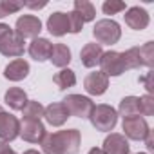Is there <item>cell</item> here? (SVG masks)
Here are the masks:
<instances>
[{
	"mask_svg": "<svg viewBox=\"0 0 154 154\" xmlns=\"http://www.w3.org/2000/svg\"><path fill=\"white\" fill-rule=\"evenodd\" d=\"M82 136L78 129H67L45 134L40 141L42 150L45 154H76L80 150Z\"/></svg>",
	"mask_w": 154,
	"mask_h": 154,
	"instance_id": "1",
	"label": "cell"
},
{
	"mask_svg": "<svg viewBox=\"0 0 154 154\" xmlns=\"http://www.w3.org/2000/svg\"><path fill=\"white\" fill-rule=\"evenodd\" d=\"M26 42L20 38L15 29H11L8 24H0V54L9 56V58H18L24 54Z\"/></svg>",
	"mask_w": 154,
	"mask_h": 154,
	"instance_id": "2",
	"label": "cell"
},
{
	"mask_svg": "<svg viewBox=\"0 0 154 154\" xmlns=\"http://www.w3.org/2000/svg\"><path fill=\"white\" fill-rule=\"evenodd\" d=\"M89 120L93 123V127L96 131H103V132H109L116 127L118 123V112L116 109H112L111 105H94L91 114H89Z\"/></svg>",
	"mask_w": 154,
	"mask_h": 154,
	"instance_id": "3",
	"label": "cell"
},
{
	"mask_svg": "<svg viewBox=\"0 0 154 154\" xmlns=\"http://www.w3.org/2000/svg\"><path fill=\"white\" fill-rule=\"evenodd\" d=\"M93 35H94V38L100 45L102 44L112 45L122 38V29H120V24L114 22L112 18H103V20H98L94 24Z\"/></svg>",
	"mask_w": 154,
	"mask_h": 154,
	"instance_id": "4",
	"label": "cell"
},
{
	"mask_svg": "<svg viewBox=\"0 0 154 154\" xmlns=\"http://www.w3.org/2000/svg\"><path fill=\"white\" fill-rule=\"evenodd\" d=\"M63 107L67 109L69 116H76V118H89L94 103L91 98L82 96V94H67L62 100Z\"/></svg>",
	"mask_w": 154,
	"mask_h": 154,
	"instance_id": "5",
	"label": "cell"
},
{
	"mask_svg": "<svg viewBox=\"0 0 154 154\" xmlns=\"http://www.w3.org/2000/svg\"><path fill=\"white\" fill-rule=\"evenodd\" d=\"M40 31H42V22L35 15H24L15 24V33L24 40L26 38H33V40L38 38Z\"/></svg>",
	"mask_w": 154,
	"mask_h": 154,
	"instance_id": "6",
	"label": "cell"
},
{
	"mask_svg": "<svg viewBox=\"0 0 154 154\" xmlns=\"http://www.w3.org/2000/svg\"><path fill=\"white\" fill-rule=\"evenodd\" d=\"M100 67L107 78L109 76H120L125 72V67H123V60H122V53L118 51H107L102 54L100 58Z\"/></svg>",
	"mask_w": 154,
	"mask_h": 154,
	"instance_id": "7",
	"label": "cell"
},
{
	"mask_svg": "<svg viewBox=\"0 0 154 154\" xmlns=\"http://www.w3.org/2000/svg\"><path fill=\"white\" fill-rule=\"evenodd\" d=\"M122 129L125 132L127 138L131 140H145V136L149 134V125L145 122L143 116H131V118H123V123H122Z\"/></svg>",
	"mask_w": 154,
	"mask_h": 154,
	"instance_id": "8",
	"label": "cell"
},
{
	"mask_svg": "<svg viewBox=\"0 0 154 154\" xmlns=\"http://www.w3.org/2000/svg\"><path fill=\"white\" fill-rule=\"evenodd\" d=\"M18 136L29 143H40L45 136V127L38 120H22Z\"/></svg>",
	"mask_w": 154,
	"mask_h": 154,
	"instance_id": "9",
	"label": "cell"
},
{
	"mask_svg": "<svg viewBox=\"0 0 154 154\" xmlns=\"http://www.w3.org/2000/svg\"><path fill=\"white\" fill-rule=\"evenodd\" d=\"M20 134V122L9 112H0V138L2 141H13Z\"/></svg>",
	"mask_w": 154,
	"mask_h": 154,
	"instance_id": "10",
	"label": "cell"
},
{
	"mask_svg": "<svg viewBox=\"0 0 154 154\" xmlns=\"http://www.w3.org/2000/svg\"><path fill=\"white\" fill-rule=\"evenodd\" d=\"M84 87H85V91H87L89 94H93V96H102V94L107 91V87H109V78H107L103 72H100V71L89 72V74L85 76V80H84Z\"/></svg>",
	"mask_w": 154,
	"mask_h": 154,
	"instance_id": "11",
	"label": "cell"
},
{
	"mask_svg": "<svg viewBox=\"0 0 154 154\" xmlns=\"http://www.w3.org/2000/svg\"><path fill=\"white\" fill-rule=\"evenodd\" d=\"M129 141L123 134L120 132H111L105 140H103V152L105 154H129Z\"/></svg>",
	"mask_w": 154,
	"mask_h": 154,
	"instance_id": "12",
	"label": "cell"
},
{
	"mask_svg": "<svg viewBox=\"0 0 154 154\" xmlns=\"http://www.w3.org/2000/svg\"><path fill=\"white\" fill-rule=\"evenodd\" d=\"M123 17H125V24L134 31H143L149 26V13L140 6H134V8L127 9V13Z\"/></svg>",
	"mask_w": 154,
	"mask_h": 154,
	"instance_id": "13",
	"label": "cell"
},
{
	"mask_svg": "<svg viewBox=\"0 0 154 154\" xmlns=\"http://www.w3.org/2000/svg\"><path fill=\"white\" fill-rule=\"evenodd\" d=\"M44 118L47 120L49 125H53V127H62V125L67 122L69 112H67V109L63 107V103L58 102V103H51V105H47V107L44 109Z\"/></svg>",
	"mask_w": 154,
	"mask_h": 154,
	"instance_id": "14",
	"label": "cell"
},
{
	"mask_svg": "<svg viewBox=\"0 0 154 154\" xmlns=\"http://www.w3.org/2000/svg\"><path fill=\"white\" fill-rule=\"evenodd\" d=\"M29 56L36 62H45L49 60L51 56V51H53V44L47 40V38H35L31 44H29Z\"/></svg>",
	"mask_w": 154,
	"mask_h": 154,
	"instance_id": "15",
	"label": "cell"
},
{
	"mask_svg": "<svg viewBox=\"0 0 154 154\" xmlns=\"http://www.w3.org/2000/svg\"><path fill=\"white\" fill-rule=\"evenodd\" d=\"M29 74V63L24 58H17L13 62H9L4 69V76L11 82H20Z\"/></svg>",
	"mask_w": 154,
	"mask_h": 154,
	"instance_id": "16",
	"label": "cell"
},
{
	"mask_svg": "<svg viewBox=\"0 0 154 154\" xmlns=\"http://www.w3.org/2000/svg\"><path fill=\"white\" fill-rule=\"evenodd\" d=\"M47 31L53 35V36H63L69 33V20H67V15L62 13V11H56L53 13L49 18H47Z\"/></svg>",
	"mask_w": 154,
	"mask_h": 154,
	"instance_id": "17",
	"label": "cell"
},
{
	"mask_svg": "<svg viewBox=\"0 0 154 154\" xmlns=\"http://www.w3.org/2000/svg\"><path fill=\"white\" fill-rule=\"evenodd\" d=\"M103 54V49L100 44L93 42V44H85L80 51V58H82V63L85 67H96L100 63V58Z\"/></svg>",
	"mask_w": 154,
	"mask_h": 154,
	"instance_id": "18",
	"label": "cell"
},
{
	"mask_svg": "<svg viewBox=\"0 0 154 154\" xmlns=\"http://www.w3.org/2000/svg\"><path fill=\"white\" fill-rule=\"evenodd\" d=\"M4 100H6V103H8L13 111H22V109L26 107V103H27V94H26V91L20 89V87H11L9 91H6Z\"/></svg>",
	"mask_w": 154,
	"mask_h": 154,
	"instance_id": "19",
	"label": "cell"
},
{
	"mask_svg": "<svg viewBox=\"0 0 154 154\" xmlns=\"http://www.w3.org/2000/svg\"><path fill=\"white\" fill-rule=\"evenodd\" d=\"M49 60L53 62V65L65 69V67L69 65V62H71V49H69L65 44H54Z\"/></svg>",
	"mask_w": 154,
	"mask_h": 154,
	"instance_id": "20",
	"label": "cell"
},
{
	"mask_svg": "<svg viewBox=\"0 0 154 154\" xmlns=\"http://www.w3.org/2000/svg\"><path fill=\"white\" fill-rule=\"evenodd\" d=\"M118 112H120V116H123V118L138 116V114H140V107H138V96H125V98L120 102Z\"/></svg>",
	"mask_w": 154,
	"mask_h": 154,
	"instance_id": "21",
	"label": "cell"
},
{
	"mask_svg": "<svg viewBox=\"0 0 154 154\" xmlns=\"http://www.w3.org/2000/svg\"><path fill=\"white\" fill-rule=\"evenodd\" d=\"M44 105L40 103V102H36V100H27V103H26V107L22 109V118L24 120H42L44 118Z\"/></svg>",
	"mask_w": 154,
	"mask_h": 154,
	"instance_id": "22",
	"label": "cell"
},
{
	"mask_svg": "<svg viewBox=\"0 0 154 154\" xmlns=\"http://www.w3.org/2000/svg\"><path fill=\"white\" fill-rule=\"evenodd\" d=\"M74 11L80 15L84 24L94 20V17H96V9H94V6L89 2V0H74Z\"/></svg>",
	"mask_w": 154,
	"mask_h": 154,
	"instance_id": "23",
	"label": "cell"
},
{
	"mask_svg": "<svg viewBox=\"0 0 154 154\" xmlns=\"http://www.w3.org/2000/svg\"><path fill=\"white\" fill-rule=\"evenodd\" d=\"M53 82L58 85V89H69L76 84V74H74V71L65 67V69H62L60 72H56L53 76Z\"/></svg>",
	"mask_w": 154,
	"mask_h": 154,
	"instance_id": "24",
	"label": "cell"
},
{
	"mask_svg": "<svg viewBox=\"0 0 154 154\" xmlns=\"http://www.w3.org/2000/svg\"><path fill=\"white\" fill-rule=\"evenodd\" d=\"M122 60H123V67H125V71L141 67L140 49H138V47H131V49H127L125 53H122Z\"/></svg>",
	"mask_w": 154,
	"mask_h": 154,
	"instance_id": "25",
	"label": "cell"
},
{
	"mask_svg": "<svg viewBox=\"0 0 154 154\" xmlns=\"http://www.w3.org/2000/svg\"><path fill=\"white\" fill-rule=\"evenodd\" d=\"M138 49H140L141 65H147L149 69H152V65H154V42H147L145 45H141Z\"/></svg>",
	"mask_w": 154,
	"mask_h": 154,
	"instance_id": "26",
	"label": "cell"
},
{
	"mask_svg": "<svg viewBox=\"0 0 154 154\" xmlns=\"http://www.w3.org/2000/svg\"><path fill=\"white\" fill-rule=\"evenodd\" d=\"M138 107H140V114L143 116H152L154 114V98L150 94L140 96L138 98Z\"/></svg>",
	"mask_w": 154,
	"mask_h": 154,
	"instance_id": "27",
	"label": "cell"
},
{
	"mask_svg": "<svg viewBox=\"0 0 154 154\" xmlns=\"http://www.w3.org/2000/svg\"><path fill=\"white\" fill-rule=\"evenodd\" d=\"M102 9L105 15H116L120 11H125V2H120V0H105Z\"/></svg>",
	"mask_w": 154,
	"mask_h": 154,
	"instance_id": "28",
	"label": "cell"
},
{
	"mask_svg": "<svg viewBox=\"0 0 154 154\" xmlns=\"http://www.w3.org/2000/svg\"><path fill=\"white\" fill-rule=\"evenodd\" d=\"M67 20H69V33H80L82 27H84V20L80 18V15L76 11H71L67 13Z\"/></svg>",
	"mask_w": 154,
	"mask_h": 154,
	"instance_id": "29",
	"label": "cell"
},
{
	"mask_svg": "<svg viewBox=\"0 0 154 154\" xmlns=\"http://www.w3.org/2000/svg\"><path fill=\"white\" fill-rule=\"evenodd\" d=\"M0 6H2V9H4V13H6V15H13V13L20 11V9L24 8V2H13V0H2V2H0Z\"/></svg>",
	"mask_w": 154,
	"mask_h": 154,
	"instance_id": "30",
	"label": "cell"
},
{
	"mask_svg": "<svg viewBox=\"0 0 154 154\" xmlns=\"http://www.w3.org/2000/svg\"><path fill=\"white\" fill-rule=\"evenodd\" d=\"M140 82L141 84H145V89H147V93L152 96V93H154V84H152V72H147L145 76H141L140 78Z\"/></svg>",
	"mask_w": 154,
	"mask_h": 154,
	"instance_id": "31",
	"label": "cell"
},
{
	"mask_svg": "<svg viewBox=\"0 0 154 154\" xmlns=\"http://www.w3.org/2000/svg\"><path fill=\"white\" fill-rule=\"evenodd\" d=\"M0 154H17V152L9 147L8 141H0Z\"/></svg>",
	"mask_w": 154,
	"mask_h": 154,
	"instance_id": "32",
	"label": "cell"
},
{
	"mask_svg": "<svg viewBox=\"0 0 154 154\" xmlns=\"http://www.w3.org/2000/svg\"><path fill=\"white\" fill-rule=\"evenodd\" d=\"M45 4H47V2H26L24 6H27V8H31V9H42V8H45Z\"/></svg>",
	"mask_w": 154,
	"mask_h": 154,
	"instance_id": "33",
	"label": "cell"
},
{
	"mask_svg": "<svg viewBox=\"0 0 154 154\" xmlns=\"http://www.w3.org/2000/svg\"><path fill=\"white\" fill-rule=\"evenodd\" d=\"M145 145L149 150H154V141H152V131H149V134L145 136Z\"/></svg>",
	"mask_w": 154,
	"mask_h": 154,
	"instance_id": "34",
	"label": "cell"
},
{
	"mask_svg": "<svg viewBox=\"0 0 154 154\" xmlns=\"http://www.w3.org/2000/svg\"><path fill=\"white\" fill-rule=\"evenodd\" d=\"M87 154H105V152H103L102 149H98V147H93V149H91Z\"/></svg>",
	"mask_w": 154,
	"mask_h": 154,
	"instance_id": "35",
	"label": "cell"
},
{
	"mask_svg": "<svg viewBox=\"0 0 154 154\" xmlns=\"http://www.w3.org/2000/svg\"><path fill=\"white\" fill-rule=\"evenodd\" d=\"M24 154H42V152H38V150H33V149H29V150H26Z\"/></svg>",
	"mask_w": 154,
	"mask_h": 154,
	"instance_id": "36",
	"label": "cell"
},
{
	"mask_svg": "<svg viewBox=\"0 0 154 154\" xmlns=\"http://www.w3.org/2000/svg\"><path fill=\"white\" fill-rule=\"evenodd\" d=\"M4 17H8V15L4 13V9H2V6H0V18H4Z\"/></svg>",
	"mask_w": 154,
	"mask_h": 154,
	"instance_id": "37",
	"label": "cell"
},
{
	"mask_svg": "<svg viewBox=\"0 0 154 154\" xmlns=\"http://www.w3.org/2000/svg\"><path fill=\"white\" fill-rule=\"evenodd\" d=\"M0 112H4V109H2V107H0Z\"/></svg>",
	"mask_w": 154,
	"mask_h": 154,
	"instance_id": "38",
	"label": "cell"
},
{
	"mask_svg": "<svg viewBox=\"0 0 154 154\" xmlns=\"http://www.w3.org/2000/svg\"><path fill=\"white\" fill-rule=\"evenodd\" d=\"M138 154H147V152H138Z\"/></svg>",
	"mask_w": 154,
	"mask_h": 154,
	"instance_id": "39",
	"label": "cell"
}]
</instances>
